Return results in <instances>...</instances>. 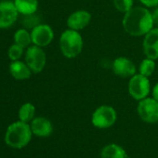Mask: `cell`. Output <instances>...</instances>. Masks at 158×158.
<instances>
[{
  "instance_id": "obj_1",
  "label": "cell",
  "mask_w": 158,
  "mask_h": 158,
  "mask_svg": "<svg viewBox=\"0 0 158 158\" xmlns=\"http://www.w3.org/2000/svg\"><path fill=\"white\" fill-rule=\"evenodd\" d=\"M125 31L134 36L146 35L153 28L152 18L150 11L143 8H132L125 13L123 19Z\"/></svg>"
},
{
  "instance_id": "obj_2",
  "label": "cell",
  "mask_w": 158,
  "mask_h": 158,
  "mask_svg": "<svg viewBox=\"0 0 158 158\" xmlns=\"http://www.w3.org/2000/svg\"><path fill=\"white\" fill-rule=\"evenodd\" d=\"M32 134L31 126L19 120L9 126L5 135V141L11 148L22 149L30 142Z\"/></svg>"
},
{
  "instance_id": "obj_3",
  "label": "cell",
  "mask_w": 158,
  "mask_h": 158,
  "mask_svg": "<svg viewBox=\"0 0 158 158\" xmlns=\"http://www.w3.org/2000/svg\"><path fill=\"white\" fill-rule=\"evenodd\" d=\"M60 48L61 53L69 59L74 58L81 53L83 48V39L77 31L66 30L60 38Z\"/></svg>"
},
{
  "instance_id": "obj_4",
  "label": "cell",
  "mask_w": 158,
  "mask_h": 158,
  "mask_svg": "<svg viewBox=\"0 0 158 158\" xmlns=\"http://www.w3.org/2000/svg\"><path fill=\"white\" fill-rule=\"evenodd\" d=\"M116 112L112 106L102 105L98 107L91 117V122L98 128H108L114 126L116 121Z\"/></svg>"
},
{
  "instance_id": "obj_5",
  "label": "cell",
  "mask_w": 158,
  "mask_h": 158,
  "mask_svg": "<svg viewBox=\"0 0 158 158\" xmlns=\"http://www.w3.org/2000/svg\"><path fill=\"white\" fill-rule=\"evenodd\" d=\"M25 62L33 73H38L42 72L47 62L45 51L41 47L35 45L30 46L25 51Z\"/></svg>"
},
{
  "instance_id": "obj_6",
  "label": "cell",
  "mask_w": 158,
  "mask_h": 158,
  "mask_svg": "<svg viewBox=\"0 0 158 158\" xmlns=\"http://www.w3.org/2000/svg\"><path fill=\"white\" fill-rule=\"evenodd\" d=\"M128 91L130 96L137 101L145 99L150 93V82L148 77L140 73L134 74L128 84Z\"/></svg>"
},
{
  "instance_id": "obj_7",
  "label": "cell",
  "mask_w": 158,
  "mask_h": 158,
  "mask_svg": "<svg viewBox=\"0 0 158 158\" xmlns=\"http://www.w3.org/2000/svg\"><path fill=\"white\" fill-rule=\"evenodd\" d=\"M138 114L140 119L149 124L158 122V102L153 98H145L139 101Z\"/></svg>"
},
{
  "instance_id": "obj_8",
  "label": "cell",
  "mask_w": 158,
  "mask_h": 158,
  "mask_svg": "<svg viewBox=\"0 0 158 158\" xmlns=\"http://www.w3.org/2000/svg\"><path fill=\"white\" fill-rule=\"evenodd\" d=\"M19 14L13 1H0V29H7L12 26L18 20Z\"/></svg>"
},
{
  "instance_id": "obj_9",
  "label": "cell",
  "mask_w": 158,
  "mask_h": 158,
  "mask_svg": "<svg viewBox=\"0 0 158 158\" xmlns=\"http://www.w3.org/2000/svg\"><path fill=\"white\" fill-rule=\"evenodd\" d=\"M31 37L32 43L34 45L44 48L48 46L52 42L54 38V33L49 25L41 23L32 29Z\"/></svg>"
},
{
  "instance_id": "obj_10",
  "label": "cell",
  "mask_w": 158,
  "mask_h": 158,
  "mask_svg": "<svg viewBox=\"0 0 158 158\" xmlns=\"http://www.w3.org/2000/svg\"><path fill=\"white\" fill-rule=\"evenodd\" d=\"M143 49L147 58L158 59V28H152L146 34L143 41Z\"/></svg>"
},
{
  "instance_id": "obj_11",
  "label": "cell",
  "mask_w": 158,
  "mask_h": 158,
  "mask_svg": "<svg viewBox=\"0 0 158 158\" xmlns=\"http://www.w3.org/2000/svg\"><path fill=\"white\" fill-rule=\"evenodd\" d=\"M114 73L123 78L132 77L136 73L134 63L126 57H119L114 60L113 63Z\"/></svg>"
},
{
  "instance_id": "obj_12",
  "label": "cell",
  "mask_w": 158,
  "mask_h": 158,
  "mask_svg": "<svg viewBox=\"0 0 158 158\" xmlns=\"http://www.w3.org/2000/svg\"><path fill=\"white\" fill-rule=\"evenodd\" d=\"M90 21L91 15L89 12L86 10H77L69 16L67 20V25L70 29L78 31L88 26Z\"/></svg>"
},
{
  "instance_id": "obj_13",
  "label": "cell",
  "mask_w": 158,
  "mask_h": 158,
  "mask_svg": "<svg viewBox=\"0 0 158 158\" xmlns=\"http://www.w3.org/2000/svg\"><path fill=\"white\" fill-rule=\"evenodd\" d=\"M31 129L33 134L37 137H48L53 131V127L48 119L40 116L32 120Z\"/></svg>"
},
{
  "instance_id": "obj_14",
  "label": "cell",
  "mask_w": 158,
  "mask_h": 158,
  "mask_svg": "<svg viewBox=\"0 0 158 158\" xmlns=\"http://www.w3.org/2000/svg\"><path fill=\"white\" fill-rule=\"evenodd\" d=\"M9 70L10 75L16 80H26V79H29L33 73L27 63L20 60L11 61L10 63Z\"/></svg>"
},
{
  "instance_id": "obj_15",
  "label": "cell",
  "mask_w": 158,
  "mask_h": 158,
  "mask_svg": "<svg viewBox=\"0 0 158 158\" xmlns=\"http://www.w3.org/2000/svg\"><path fill=\"white\" fill-rule=\"evenodd\" d=\"M125 149L115 143H110L104 146L101 152V158H126Z\"/></svg>"
},
{
  "instance_id": "obj_16",
  "label": "cell",
  "mask_w": 158,
  "mask_h": 158,
  "mask_svg": "<svg viewBox=\"0 0 158 158\" xmlns=\"http://www.w3.org/2000/svg\"><path fill=\"white\" fill-rule=\"evenodd\" d=\"M18 12L22 15L33 14L37 11L38 0H13Z\"/></svg>"
},
{
  "instance_id": "obj_17",
  "label": "cell",
  "mask_w": 158,
  "mask_h": 158,
  "mask_svg": "<svg viewBox=\"0 0 158 158\" xmlns=\"http://www.w3.org/2000/svg\"><path fill=\"white\" fill-rule=\"evenodd\" d=\"M14 43L21 46L24 49L29 48L31 44H33L31 33H29L25 28L18 29L14 34Z\"/></svg>"
},
{
  "instance_id": "obj_18",
  "label": "cell",
  "mask_w": 158,
  "mask_h": 158,
  "mask_svg": "<svg viewBox=\"0 0 158 158\" xmlns=\"http://www.w3.org/2000/svg\"><path fill=\"white\" fill-rule=\"evenodd\" d=\"M35 107L31 102H26L23 104L19 110V119L23 122L28 123L32 121L35 117Z\"/></svg>"
},
{
  "instance_id": "obj_19",
  "label": "cell",
  "mask_w": 158,
  "mask_h": 158,
  "mask_svg": "<svg viewBox=\"0 0 158 158\" xmlns=\"http://www.w3.org/2000/svg\"><path fill=\"white\" fill-rule=\"evenodd\" d=\"M22 19V24L25 29H34L35 26L41 24V18L40 16L35 12L33 14L28 15H23Z\"/></svg>"
},
{
  "instance_id": "obj_20",
  "label": "cell",
  "mask_w": 158,
  "mask_h": 158,
  "mask_svg": "<svg viewBox=\"0 0 158 158\" xmlns=\"http://www.w3.org/2000/svg\"><path fill=\"white\" fill-rule=\"evenodd\" d=\"M155 69V62L154 60L152 59H145L142 60V62L139 65V73L144 76H151Z\"/></svg>"
},
{
  "instance_id": "obj_21",
  "label": "cell",
  "mask_w": 158,
  "mask_h": 158,
  "mask_svg": "<svg viewBox=\"0 0 158 158\" xmlns=\"http://www.w3.org/2000/svg\"><path fill=\"white\" fill-rule=\"evenodd\" d=\"M23 53H24V48L15 43L13 45H11L8 50V56L11 61L19 60L22 58V56L23 55Z\"/></svg>"
},
{
  "instance_id": "obj_22",
  "label": "cell",
  "mask_w": 158,
  "mask_h": 158,
  "mask_svg": "<svg viewBox=\"0 0 158 158\" xmlns=\"http://www.w3.org/2000/svg\"><path fill=\"white\" fill-rule=\"evenodd\" d=\"M114 5L118 11L126 13L132 9L133 0H114Z\"/></svg>"
},
{
  "instance_id": "obj_23",
  "label": "cell",
  "mask_w": 158,
  "mask_h": 158,
  "mask_svg": "<svg viewBox=\"0 0 158 158\" xmlns=\"http://www.w3.org/2000/svg\"><path fill=\"white\" fill-rule=\"evenodd\" d=\"M139 1L147 7H155L158 5V0H139Z\"/></svg>"
},
{
  "instance_id": "obj_24",
  "label": "cell",
  "mask_w": 158,
  "mask_h": 158,
  "mask_svg": "<svg viewBox=\"0 0 158 158\" xmlns=\"http://www.w3.org/2000/svg\"><path fill=\"white\" fill-rule=\"evenodd\" d=\"M152 18L153 28H158V9H156V10L152 12Z\"/></svg>"
},
{
  "instance_id": "obj_25",
  "label": "cell",
  "mask_w": 158,
  "mask_h": 158,
  "mask_svg": "<svg viewBox=\"0 0 158 158\" xmlns=\"http://www.w3.org/2000/svg\"><path fill=\"white\" fill-rule=\"evenodd\" d=\"M152 97H153V99H155L158 102V83L154 86V88L152 89Z\"/></svg>"
},
{
  "instance_id": "obj_26",
  "label": "cell",
  "mask_w": 158,
  "mask_h": 158,
  "mask_svg": "<svg viewBox=\"0 0 158 158\" xmlns=\"http://www.w3.org/2000/svg\"><path fill=\"white\" fill-rule=\"evenodd\" d=\"M126 158H132V157H128V156H127Z\"/></svg>"
}]
</instances>
